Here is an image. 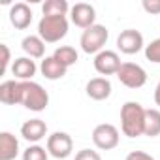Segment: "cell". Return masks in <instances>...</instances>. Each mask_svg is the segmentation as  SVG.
<instances>
[{"mask_svg":"<svg viewBox=\"0 0 160 160\" xmlns=\"http://www.w3.org/2000/svg\"><path fill=\"white\" fill-rule=\"evenodd\" d=\"M53 57H55L62 66H66V68L73 66V64L79 60L77 51H75L73 47H70V45H60V47H57V49H55V53H53Z\"/></svg>","mask_w":160,"mask_h":160,"instance_id":"obj_20","label":"cell"},{"mask_svg":"<svg viewBox=\"0 0 160 160\" xmlns=\"http://www.w3.org/2000/svg\"><path fill=\"white\" fill-rule=\"evenodd\" d=\"M117 47L124 55H136L143 49V34L134 28H126L117 36Z\"/></svg>","mask_w":160,"mask_h":160,"instance_id":"obj_9","label":"cell"},{"mask_svg":"<svg viewBox=\"0 0 160 160\" xmlns=\"http://www.w3.org/2000/svg\"><path fill=\"white\" fill-rule=\"evenodd\" d=\"M30 111H43L49 106L47 91L36 81H21V104Z\"/></svg>","mask_w":160,"mask_h":160,"instance_id":"obj_3","label":"cell"},{"mask_svg":"<svg viewBox=\"0 0 160 160\" xmlns=\"http://www.w3.org/2000/svg\"><path fill=\"white\" fill-rule=\"evenodd\" d=\"M40 72H42V75H43L45 79H49V81H57V79H62V77L66 75L68 68L62 66V64L51 55V57H45V58L42 60Z\"/></svg>","mask_w":160,"mask_h":160,"instance_id":"obj_16","label":"cell"},{"mask_svg":"<svg viewBox=\"0 0 160 160\" xmlns=\"http://www.w3.org/2000/svg\"><path fill=\"white\" fill-rule=\"evenodd\" d=\"M72 8L68 6L66 0H47V2H43L42 6V12L43 15H64L70 12Z\"/></svg>","mask_w":160,"mask_h":160,"instance_id":"obj_21","label":"cell"},{"mask_svg":"<svg viewBox=\"0 0 160 160\" xmlns=\"http://www.w3.org/2000/svg\"><path fill=\"white\" fill-rule=\"evenodd\" d=\"M119 130L109 124V122H102L92 130V143L96 145V149L100 151H111L119 145Z\"/></svg>","mask_w":160,"mask_h":160,"instance_id":"obj_6","label":"cell"},{"mask_svg":"<svg viewBox=\"0 0 160 160\" xmlns=\"http://www.w3.org/2000/svg\"><path fill=\"white\" fill-rule=\"evenodd\" d=\"M0 51H2V73H6L8 72V68H10V60H12V53H10V47L6 45V43H0Z\"/></svg>","mask_w":160,"mask_h":160,"instance_id":"obj_26","label":"cell"},{"mask_svg":"<svg viewBox=\"0 0 160 160\" xmlns=\"http://www.w3.org/2000/svg\"><path fill=\"white\" fill-rule=\"evenodd\" d=\"M145 57H147V60L160 64V38L152 40L149 45H145Z\"/></svg>","mask_w":160,"mask_h":160,"instance_id":"obj_23","label":"cell"},{"mask_svg":"<svg viewBox=\"0 0 160 160\" xmlns=\"http://www.w3.org/2000/svg\"><path fill=\"white\" fill-rule=\"evenodd\" d=\"M145 108L139 102H126L121 108V130L126 138H139L143 136L145 126Z\"/></svg>","mask_w":160,"mask_h":160,"instance_id":"obj_1","label":"cell"},{"mask_svg":"<svg viewBox=\"0 0 160 160\" xmlns=\"http://www.w3.org/2000/svg\"><path fill=\"white\" fill-rule=\"evenodd\" d=\"M73 151V139L70 134L66 132H53L49 138H47V152L53 156V158H58V160H64L72 154Z\"/></svg>","mask_w":160,"mask_h":160,"instance_id":"obj_7","label":"cell"},{"mask_svg":"<svg viewBox=\"0 0 160 160\" xmlns=\"http://www.w3.org/2000/svg\"><path fill=\"white\" fill-rule=\"evenodd\" d=\"M47 134V124L42 121V119H30V121H25L23 126H21V136L30 141V143H38L40 139H43Z\"/></svg>","mask_w":160,"mask_h":160,"instance_id":"obj_14","label":"cell"},{"mask_svg":"<svg viewBox=\"0 0 160 160\" xmlns=\"http://www.w3.org/2000/svg\"><path fill=\"white\" fill-rule=\"evenodd\" d=\"M141 8L151 15H160V0H143Z\"/></svg>","mask_w":160,"mask_h":160,"instance_id":"obj_25","label":"cell"},{"mask_svg":"<svg viewBox=\"0 0 160 160\" xmlns=\"http://www.w3.org/2000/svg\"><path fill=\"white\" fill-rule=\"evenodd\" d=\"M0 102L6 106H17L21 104V81L8 79L0 85Z\"/></svg>","mask_w":160,"mask_h":160,"instance_id":"obj_15","label":"cell"},{"mask_svg":"<svg viewBox=\"0 0 160 160\" xmlns=\"http://www.w3.org/2000/svg\"><path fill=\"white\" fill-rule=\"evenodd\" d=\"M68 34V19L64 15H43L38 23V36L45 43H57Z\"/></svg>","mask_w":160,"mask_h":160,"instance_id":"obj_2","label":"cell"},{"mask_svg":"<svg viewBox=\"0 0 160 160\" xmlns=\"http://www.w3.org/2000/svg\"><path fill=\"white\" fill-rule=\"evenodd\" d=\"M36 72H38V66L30 57H19L12 64V73L19 79V81H32Z\"/></svg>","mask_w":160,"mask_h":160,"instance_id":"obj_13","label":"cell"},{"mask_svg":"<svg viewBox=\"0 0 160 160\" xmlns=\"http://www.w3.org/2000/svg\"><path fill=\"white\" fill-rule=\"evenodd\" d=\"M75 160H102V156H100L98 151H92V149H81V151L75 154Z\"/></svg>","mask_w":160,"mask_h":160,"instance_id":"obj_24","label":"cell"},{"mask_svg":"<svg viewBox=\"0 0 160 160\" xmlns=\"http://www.w3.org/2000/svg\"><path fill=\"white\" fill-rule=\"evenodd\" d=\"M19 154V139L12 132H0V160H13Z\"/></svg>","mask_w":160,"mask_h":160,"instance_id":"obj_17","label":"cell"},{"mask_svg":"<svg viewBox=\"0 0 160 160\" xmlns=\"http://www.w3.org/2000/svg\"><path fill=\"white\" fill-rule=\"evenodd\" d=\"M154 104L160 108V81H158V85H156V89H154Z\"/></svg>","mask_w":160,"mask_h":160,"instance_id":"obj_28","label":"cell"},{"mask_svg":"<svg viewBox=\"0 0 160 160\" xmlns=\"http://www.w3.org/2000/svg\"><path fill=\"white\" fill-rule=\"evenodd\" d=\"M21 49L25 51L27 57L30 58H42L43 53H45V42L36 34H30V36H25L23 42H21Z\"/></svg>","mask_w":160,"mask_h":160,"instance_id":"obj_18","label":"cell"},{"mask_svg":"<svg viewBox=\"0 0 160 160\" xmlns=\"http://www.w3.org/2000/svg\"><path fill=\"white\" fill-rule=\"evenodd\" d=\"M85 92L89 98H92L96 102L108 100L111 96V81L108 77H92L85 87Z\"/></svg>","mask_w":160,"mask_h":160,"instance_id":"obj_11","label":"cell"},{"mask_svg":"<svg viewBox=\"0 0 160 160\" xmlns=\"http://www.w3.org/2000/svg\"><path fill=\"white\" fill-rule=\"evenodd\" d=\"M108 38H109V32L104 25H92L91 28L83 30L81 38H79V45L87 55H98L100 51H104Z\"/></svg>","mask_w":160,"mask_h":160,"instance_id":"obj_4","label":"cell"},{"mask_svg":"<svg viewBox=\"0 0 160 160\" xmlns=\"http://www.w3.org/2000/svg\"><path fill=\"white\" fill-rule=\"evenodd\" d=\"M124 160H154L151 154H147V152H143V151H132V152H128L126 154V158Z\"/></svg>","mask_w":160,"mask_h":160,"instance_id":"obj_27","label":"cell"},{"mask_svg":"<svg viewBox=\"0 0 160 160\" xmlns=\"http://www.w3.org/2000/svg\"><path fill=\"white\" fill-rule=\"evenodd\" d=\"M117 79L128 89H141L147 83V72L134 62H122L117 72Z\"/></svg>","mask_w":160,"mask_h":160,"instance_id":"obj_5","label":"cell"},{"mask_svg":"<svg viewBox=\"0 0 160 160\" xmlns=\"http://www.w3.org/2000/svg\"><path fill=\"white\" fill-rule=\"evenodd\" d=\"M143 136H149V138L160 136V109H147L145 111Z\"/></svg>","mask_w":160,"mask_h":160,"instance_id":"obj_19","label":"cell"},{"mask_svg":"<svg viewBox=\"0 0 160 160\" xmlns=\"http://www.w3.org/2000/svg\"><path fill=\"white\" fill-rule=\"evenodd\" d=\"M47 158H49V152L42 145H30L23 152V160H47Z\"/></svg>","mask_w":160,"mask_h":160,"instance_id":"obj_22","label":"cell"},{"mask_svg":"<svg viewBox=\"0 0 160 160\" xmlns=\"http://www.w3.org/2000/svg\"><path fill=\"white\" fill-rule=\"evenodd\" d=\"M10 23L17 30H25L32 23V10L25 2H17L10 8Z\"/></svg>","mask_w":160,"mask_h":160,"instance_id":"obj_12","label":"cell"},{"mask_svg":"<svg viewBox=\"0 0 160 160\" xmlns=\"http://www.w3.org/2000/svg\"><path fill=\"white\" fill-rule=\"evenodd\" d=\"M70 19H72V23H73L75 27L87 30V28H91L92 25H96V23H94V21H96V10H94V6H91V4H87V2H77V4L72 6V10H70Z\"/></svg>","mask_w":160,"mask_h":160,"instance_id":"obj_8","label":"cell"},{"mask_svg":"<svg viewBox=\"0 0 160 160\" xmlns=\"http://www.w3.org/2000/svg\"><path fill=\"white\" fill-rule=\"evenodd\" d=\"M121 66H122L121 57L115 51L104 49L94 57V70L98 73H102V75H117Z\"/></svg>","mask_w":160,"mask_h":160,"instance_id":"obj_10","label":"cell"}]
</instances>
